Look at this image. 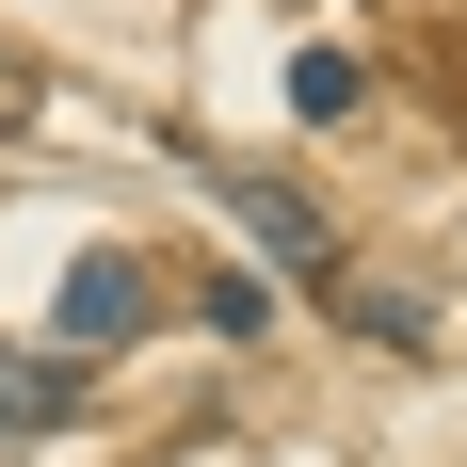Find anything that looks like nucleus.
<instances>
[{
    "label": "nucleus",
    "instance_id": "f257e3e1",
    "mask_svg": "<svg viewBox=\"0 0 467 467\" xmlns=\"http://www.w3.org/2000/svg\"><path fill=\"white\" fill-rule=\"evenodd\" d=\"M48 323H65V355H130V338L161 323V275H145L130 242H81L65 290H48Z\"/></svg>",
    "mask_w": 467,
    "mask_h": 467
},
{
    "label": "nucleus",
    "instance_id": "f03ea898",
    "mask_svg": "<svg viewBox=\"0 0 467 467\" xmlns=\"http://www.w3.org/2000/svg\"><path fill=\"white\" fill-rule=\"evenodd\" d=\"M226 210H242V226H258V242H275L290 275H323V210H306V193H290V178H226Z\"/></svg>",
    "mask_w": 467,
    "mask_h": 467
},
{
    "label": "nucleus",
    "instance_id": "7ed1b4c3",
    "mask_svg": "<svg viewBox=\"0 0 467 467\" xmlns=\"http://www.w3.org/2000/svg\"><path fill=\"white\" fill-rule=\"evenodd\" d=\"M0 435H65V371H33V355H0Z\"/></svg>",
    "mask_w": 467,
    "mask_h": 467
},
{
    "label": "nucleus",
    "instance_id": "20e7f679",
    "mask_svg": "<svg viewBox=\"0 0 467 467\" xmlns=\"http://www.w3.org/2000/svg\"><path fill=\"white\" fill-rule=\"evenodd\" d=\"M355 81H371L355 48H290V113H355Z\"/></svg>",
    "mask_w": 467,
    "mask_h": 467
},
{
    "label": "nucleus",
    "instance_id": "39448f33",
    "mask_svg": "<svg viewBox=\"0 0 467 467\" xmlns=\"http://www.w3.org/2000/svg\"><path fill=\"white\" fill-rule=\"evenodd\" d=\"M193 323H210V338H258V323H275V290H258V275H210V290H193Z\"/></svg>",
    "mask_w": 467,
    "mask_h": 467
}]
</instances>
